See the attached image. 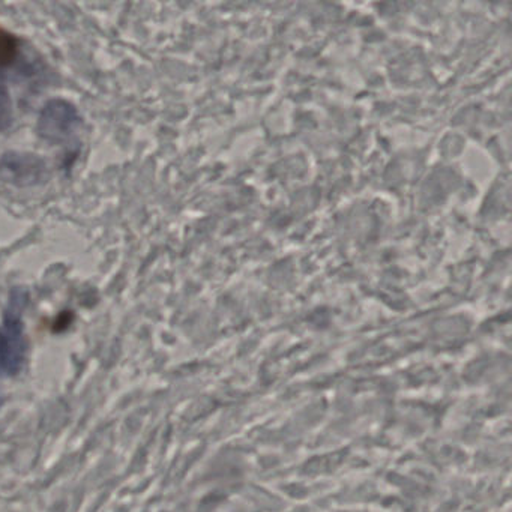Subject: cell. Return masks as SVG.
Listing matches in <instances>:
<instances>
[{"instance_id": "4", "label": "cell", "mask_w": 512, "mask_h": 512, "mask_svg": "<svg viewBox=\"0 0 512 512\" xmlns=\"http://www.w3.org/2000/svg\"><path fill=\"white\" fill-rule=\"evenodd\" d=\"M19 41L10 32L0 28V67H10L17 58Z\"/></svg>"}, {"instance_id": "1", "label": "cell", "mask_w": 512, "mask_h": 512, "mask_svg": "<svg viewBox=\"0 0 512 512\" xmlns=\"http://www.w3.org/2000/svg\"><path fill=\"white\" fill-rule=\"evenodd\" d=\"M25 304L26 293L16 290L5 313L4 326L0 328V374L14 376L25 364L26 340L22 322Z\"/></svg>"}, {"instance_id": "2", "label": "cell", "mask_w": 512, "mask_h": 512, "mask_svg": "<svg viewBox=\"0 0 512 512\" xmlns=\"http://www.w3.org/2000/svg\"><path fill=\"white\" fill-rule=\"evenodd\" d=\"M82 118L73 104L65 100H50L38 118V134L47 142L62 143L79 131Z\"/></svg>"}, {"instance_id": "3", "label": "cell", "mask_w": 512, "mask_h": 512, "mask_svg": "<svg viewBox=\"0 0 512 512\" xmlns=\"http://www.w3.org/2000/svg\"><path fill=\"white\" fill-rule=\"evenodd\" d=\"M0 176L16 187H34L47 176V164L29 152H7L0 158Z\"/></svg>"}, {"instance_id": "5", "label": "cell", "mask_w": 512, "mask_h": 512, "mask_svg": "<svg viewBox=\"0 0 512 512\" xmlns=\"http://www.w3.org/2000/svg\"><path fill=\"white\" fill-rule=\"evenodd\" d=\"M13 124V103L7 89L0 86V131H5Z\"/></svg>"}]
</instances>
